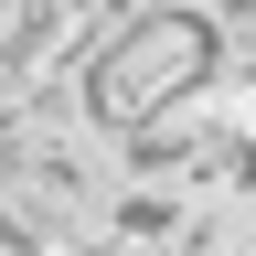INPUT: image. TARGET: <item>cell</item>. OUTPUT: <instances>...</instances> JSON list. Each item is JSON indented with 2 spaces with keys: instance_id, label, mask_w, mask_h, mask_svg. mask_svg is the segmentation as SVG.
<instances>
[{
  "instance_id": "obj_1",
  "label": "cell",
  "mask_w": 256,
  "mask_h": 256,
  "mask_svg": "<svg viewBox=\"0 0 256 256\" xmlns=\"http://www.w3.org/2000/svg\"><path fill=\"white\" fill-rule=\"evenodd\" d=\"M214 64H224V32L192 11V0H150V11H118L107 43L86 54V128L96 139H128V128L192 107V96H214Z\"/></svg>"
}]
</instances>
